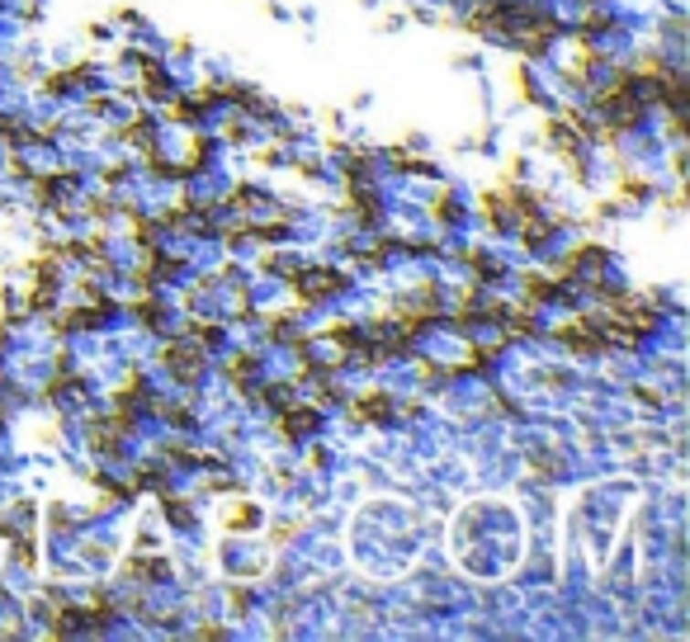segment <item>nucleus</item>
<instances>
[{
  "label": "nucleus",
  "mask_w": 690,
  "mask_h": 642,
  "mask_svg": "<svg viewBox=\"0 0 690 642\" xmlns=\"http://www.w3.org/2000/svg\"><path fill=\"white\" fill-rule=\"evenodd\" d=\"M123 572L133 581H161V576H171V563H165V557H128Z\"/></svg>",
  "instance_id": "14"
},
{
  "label": "nucleus",
  "mask_w": 690,
  "mask_h": 642,
  "mask_svg": "<svg viewBox=\"0 0 690 642\" xmlns=\"http://www.w3.org/2000/svg\"><path fill=\"white\" fill-rule=\"evenodd\" d=\"M133 241L143 246V250H147V246H156V222H143V217H133Z\"/></svg>",
  "instance_id": "29"
},
{
  "label": "nucleus",
  "mask_w": 690,
  "mask_h": 642,
  "mask_svg": "<svg viewBox=\"0 0 690 642\" xmlns=\"http://www.w3.org/2000/svg\"><path fill=\"white\" fill-rule=\"evenodd\" d=\"M260 524V510L256 506H237L232 515H228V529H256Z\"/></svg>",
  "instance_id": "27"
},
{
  "label": "nucleus",
  "mask_w": 690,
  "mask_h": 642,
  "mask_svg": "<svg viewBox=\"0 0 690 642\" xmlns=\"http://www.w3.org/2000/svg\"><path fill=\"white\" fill-rule=\"evenodd\" d=\"M195 637H204V642H223V637H228V628H223V624H204Z\"/></svg>",
  "instance_id": "41"
},
{
  "label": "nucleus",
  "mask_w": 690,
  "mask_h": 642,
  "mask_svg": "<svg viewBox=\"0 0 690 642\" xmlns=\"http://www.w3.org/2000/svg\"><path fill=\"white\" fill-rule=\"evenodd\" d=\"M535 472H544V478H554V472H558V463H554V458H535Z\"/></svg>",
  "instance_id": "43"
},
{
  "label": "nucleus",
  "mask_w": 690,
  "mask_h": 642,
  "mask_svg": "<svg viewBox=\"0 0 690 642\" xmlns=\"http://www.w3.org/2000/svg\"><path fill=\"white\" fill-rule=\"evenodd\" d=\"M199 114H204V104H199L195 95H189V100H175V104H171V119H175V123H189V119H199Z\"/></svg>",
  "instance_id": "25"
},
{
  "label": "nucleus",
  "mask_w": 690,
  "mask_h": 642,
  "mask_svg": "<svg viewBox=\"0 0 690 642\" xmlns=\"http://www.w3.org/2000/svg\"><path fill=\"white\" fill-rule=\"evenodd\" d=\"M161 458H175V463H199V454H195V449H180V444H165V449H161Z\"/></svg>",
  "instance_id": "36"
},
{
  "label": "nucleus",
  "mask_w": 690,
  "mask_h": 642,
  "mask_svg": "<svg viewBox=\"0 0 690 642\" xmlns=\"http://www.w3.org/2000/svg\"><path fill=\"white\" fill-rule=\"evenodd\" d=\"M232 609L246 614V609H251V595H246V591H232Z\"/></svg>",
  "instance_id": "42"
},
{
  "label": "nucleus",
  "mask_w": 690,
  "mask_h": 642,
  "mask_svg": "<svg viewBox=\"0 0 690 642\" xmlns=\"http://www.w3.org/2000/svg\"><path fill=\"white\" fill-rule=\"evenodd\" d=\"M558 34H563V24H558L554 15H544V10H539L535 19L520 24V29H515L506 43H515L520 52H525V58H544V52L554 47V38H558Z\"/></svg>",
  "instance_id": "1"
},
{
  "label": "nucleus",
  "mask_w": 690,
  "mask_h": 642,
  "mask_svg": "<svg viewBox=\"0 0 690 642\" xmlns=\"http://www.w3.org/2000/svg\"><path fill=\"white\" fill-rule=\"evenodd\" d=\"M317 421H322V416H317V406H284L280 411V421H274V430H280L284 439H303V435H313L317 430Z\"/></svg>",
  "instance_id": "6"
},
{
  "label": "nucleus",
  "mask_w": 690,
  "mask_h": 642,
  "mask_svg": "<svg viewBox=\"0 0 690 642\" xmlns=\"http://www.w3.org/2000/svg\"><path fill=\"white\" fill-rule=\"evenodd\" d=\"M620 194H624V199H648L653 184H648V180H639V175H624V180H620Z\"/></svg>",
  "instance_id": "28"
},
{
  "label": "nucleus",
  "mask_w": 690,
  "mask_h": 642,
  "mask_svg": "<svg viewBox=\"0 0 690 642\" xmlns=\"http://www.w3.org/2000/svg\"><path fill=\"white\" fill-rule=\"evenodd\" d=\"M293 336V317L280 312V317H270V341H289Z\"/></svg>",
  "instance_id": "34"
},
{
  "label": "nucleus",
  "mask_w": 690,
  "mask_h": 642,
  "mask_svg": "<svg viewBox=\"0 0 690 642\" xmlns=\"http://www.w3.org/2000/svg\"><path fill=\"white\" fill-rule=\"evenodd\" d=\"M265 402H270L274 411L293 406V383H274V387H265Z\"/></svg>",
  "instance_id": "26"
},
{
  "label": "nucleus",
  "mask_w": 690,
  "mask_h": 642,
  "mask_svg": "<svg viewBox=\"0 0 690 642\" xmlns=\"http://www.w3.org/2000/svg\"><path fill=\"white\" fill-rule=\"evenodd\" d=\"M331 341H336L341 350H360V341H365V331H355V326H331L326 331Z\"/></svg>",
  "instance_id": "22"
},
{
  "label": "nucleus",
  "mask_w": 690,
  "mask_h": 642,
  "mask_svg": "<svg viewBox=\"0 0 690 642\" xmlns=\"http://www.w3.org/2000/svg\"><path fill=\"white\" fill-rule=\"evenodd\" d=\"M165 520H171V524H180V529H185V524H189V520H195V515H189V510H185V500H180V496H171V500H165Z\"/></svg>",
  "instance_id": "35"
},
{
  "label": "nucleus",
  "mask_w": 690,
  "mask_h": 642,
  "mask_svg": "<svg viewBox=\"0 0 690 642\" xmlns=\"http://www.w3.org/2000/svg\"><path fill=\"white\" fill-rule=\"evenodd\" d=\"M114 402L119 406H143L147 402V387H143V374H128V383H119V393H114Z\"/></svg>",
  "instance_id": "18"
},
{
  "label": "nucleus",
  "mask_w": 690,
  "mask_h": 642,
  "mask_svg": "<svg viewBox=\"0 0 690 642\" xmlns=\"http://www.w3.org/2000/svg\"><path fill=\"white\" fill-rule=\"evenodd\" d=\"M445 374H450V369H445V364H435V359H426V364H421V383H440Z\"/></svg>",
  "instance_id": "39"
},
{
  "label": "nucleus",
  "mask_w": 690,
  "mask_h": 642,
  "mask_svg": "<svg viewBox=\"0 0 690 642\" xmlns=\"http://www.w3.org/2000/svg\"><path fill=\"white\" fill-rule=\"evenodd\" d=\"M86 213H90V217H109V213H114V204L100 194V199H86Z\"/></svg>",
  "instance_id": "40"
},
{
  "label": "nucleus",
  "mask_w": 690,
  "mask_h": 642,
  "mask_svg": "<svg viewBox=\"0 0 690 642\" xmlns=\"http://www.w3.org/2000/svg\"><path fill=\"white\" fill-rule=\"evenodd\" d=\"M345 213H350L355 222H365V227H374V222H378V199H374V189H369V184H350Z\"/></svg>",
  "instance_id": "9"
},
{
  "label": "nucleus",
  "mask_w": 690,
  "mask_h": 642,
  "mask_svg": "<svg viewBox=\"0 0 690 642\" xmlns=\"http://www.w3.org/2000/svg\"><path fill=\"white\" fill-rule=\"evenodd\" d=\"M605 265H610V250L596 246V241H587V246H577L572 256L563 260V274H572V269H605Z\"/></svg>",
  "instance_id": "12"
},
{
  "label": "nucleus",
  "mask_w": 690,
  "mask_h": 642,
  "mask_svg": "<svg viewBox=\"0 0 690 642\" xmlns=\"http://www.w3.org/2000/svg\"><path fill=\"white\" fill-rule=\"evenodd\" d=\"M525 298L530 302H548V298H563V289L554 284V279H544V274H525Z\"/></svg>",
  "instance_id": "19"
},
{
  "label": "nucleus",
  "mask_w": 690,
  "mask_h": 642,
  "mask_svg": "<svg viewBox=\"0 0 690 642\" xmlns=\"http://www.w3.org/2000/svg\"><path fill=\"white\" fill-rule=\"evenodd\" d=\"M86 444L95 454H104V458H114V454H123V435L109 426V421H90V430H86Z\"/></svg>",
  "instance_id": "11"
},
{
  "label": "nucleus",
  "mask_w": 690,
  "mask_h": 642,
  "mask_svg": "<svg viewBox=\"0 0 690 642\" xmlns=\"http://www.w3.org/2000/svg\"><path fill=\"white\" fill-rule=\"evenodd\" d=\"M137 317H143V326H156V317H161V302L156 298H137V307H133Z\"/></svg>",
  "instance_id": "33"
},
{
  "label": "nucleus",
  "mask_w": 690,
  "mask_h": 642,
  "mask_svg": "<svg viewBox=\"0 0 690 642\" xmlns=\"http://www.w3.org/2000/svg\"><path fill=\"white\" fill-rule=\"evenodd\" d=\"M256 199H260V194H256L251 184H237V189L228 194V208H241V213H251V208H256Z\"/></svg>",
  "instance_id": "24"
},
{
  "label": "nucleus",
  "mask_w": 690,
  "mask_h": 642,
  "mask_svg": "<svg viewBox=\"0 0 690 642\" xmlns=\"http://www.w3.org/2000/svg\"><path fill=\"white\" fill-rule=\"evenodd\" d=\"M506 336L502 341H520V336H535V331H539V321L530 317V307H515V312H506Z\"/></svg>",
  "instance_id": "16"
},
{
  "label": "nucleus",
  "mask_w": 690,
  "mask_h": 642,
  "mask_svg": "<svg viewBox=\"0 0 690 642\" xmlns=\"http://www.w3.org/2000/svg\"><path fill=\"white\" fill-rule=\"evenodd\" d=\"M133 58H137V67H143V95L171 100V80H165V71H161V62L152 58V52H133Z\"/></svg>",
  "instance_id": "8"
},
{
  "label": "nucleus",
  "mask_w": 690,
  "mask_h": 642,
  "mask_svg": "<svg viewBox=\"0 0 690 642\" xmlns=\"http://www.w3.org/2000/svg\"><path fill=\"white\" fill-rule=\"evenodd\" d=\"M189 341H199V345H218V341H223V326H208V321H189Z\"/></svg>",
  "instance_id": "23"
},
{
  "label": "nucleus",
  "mask_w": 690,
  "mask_h": 642,
  "mask_svg": "<svg viewBox=\"0 0 690 642\" xmlns=\"http://www.w3.org/2000/svg\"><path fill=\"white\" fill-rule=\"evenodd\" d=\"M558 341L572 350V354H600L605 350V336H600V312H587L558 331Z\"/></svg>",
  "instance_id": "4"
},
{
  "label": "nucleus",
  "mask_w": 690,
  "mask_h": 642,
  "mask_svg": "<svg viewBox=\"0 0 690 642\" xmlns=\"http://www.w3.org/2000/svg\"><path fill=\"white\" fill-rule=\"evenodd\" d=\"M143 487H161V472H156V463H143L133 472V491H143Z\"/></svg>",
  "instance_id": "30"
},
{
  "label": "nucleus",
  "mask_w": 690,
  "mask_h": 642,
  "mask_svg": "<svg viewBox=\"0 0 690 642\" xmlns=\"http://www.w3.org/2000/svg\"><path fill=\"white\" fill-rule=\"evenodd\" d=\"M161 364L171 369L175 383L195 387V383L204 378V350H199V341H195V345H165V350H161Z\"/></svg>",
  "instance_id": "3"
},
{
  "label": "nucleus",
  "mask_w": 690,
  "mask_h": 642,
  "mask_svg": "<svg viewBox=\"0 0 690 642\" xmlns=\"http://www.w3.org/2000/svg\"><path fill=\"white\" fill-rule=\"evenodd\" d=\"M492 354H496V350H487V345H473V350H468V364H463V369H468V374H483V369L492 364Z\"/></svg>",
  "instance_id": "32"
},
{
  "label": "nucleus",
  "mask_w": 690,
  "mask_h": 642,
  "mask_svg": "<svg viewBox=\"0 0 690 642\" xmlns=\"http://www.w3.org/2000/svg\"><path fill=\"white\" fill-rule=\"evenodd\" d=\"M605 29H615L610 15H587V19H582V38H596V34H605Z\"/></svg>",
  "instance_id": "31"
},
{
  "label": "nucleus",
  "mask_w": 690,
  "mask_h": 642,
  "mask_svg": "<svg viewBox=\"0 0 690 642\" xmlns=\"http://www.w3.org/2000/svg\"><path fill=\"white\" fill-rule=\"evenodd\" d=\"M393 416V397L388 393H360L350 402V421L355 426H378V421H388Z\"/></svg>",
  "instance_id": "5"
},
{
  "label": "nucleus",
  "mask_w": 690,
  "mask_h": 642,
  "mask_svg": "<svg viewBox=\"0 0 690 642\" xmlns=\"http://www.w3.org/2000/svg\"><path fill=\"white\" fill-rule=\"evenodd\" d=\"M289 284L298 289L303 302H322V298L345 293V274H341V269H303V265H298V274L289 279Z\"/></svg>",
  "instance_id": "2"
},
{
  "label": "nucleus",
  "mask_w": 690,
  "mask_h": 642,
  "mask_svg": "<svg viewBox=\"0 0 690 642\" xmlns=\"http://www.w3.org/2000/svg\"><path fill=\"white\" fill-rule=\"evenodd\" d=\"M520 222V246H544L548 241V232H554V222H539V213H530V217H515Z\"/></svg>",
  "instance_id": "15"
},
{
  "label": "nucleus",
  "mask_w": 690,
  "mask_h": 642,
  "mask_svg": "<svg viewBox=\"0 0 690 642\" xmlns=\"http://www.w3.org/2000/svg\"><path fill=\"white\" fill-rule=\"evenodd\" d=\"M251 237V227H246V222H232V227H223V241L228 246H237V241H246Z\"/></svg>",
  "instance_id": "38"
},
{
  "label": "nucleus",
  "mask_w": 690,
  "mask_h": 642,
  "mask_svg": "<svg viewBox=\"0 0 690 642\" xmlns=\"http://www.w3.org/2000/svg\"><path fill=\"white\" fill-rule=\"evenodd\" d=\"M76 184H80L76 171H58V175H38V180H34V189H38L43 204H62L58 194H62V189H76Z\"/></svg>",
  "instance_id": "13"
},
{
  "label": "nucleus",
  "mask_w": 690,
  "mask_h": 642,
  "mask_svg": "<svg viewBox=\"0 0 690 642\" xmlns=\"http://www.w3.org/2000/svg\"><path fill=\"white\" fill-rule=\"evenodd\" d=\"M435 217H440V222H454V217H459V208H454L450 194H440V199H435Z\"/></svg>",
  "instance_id": "37"
},
{
  "label": "nucleus",
  "mask_w": 690,
  "mask_h": 642,
  "mask_svg": "<svg viewBox=\"0 0 690 642\" xmlns=\"http://www.w3.org/2000/svg\"><path fill=\"white\" fill-rule=\"evenodd\" d=\"M388 161L398 165V171H426V175L435 171V165H430V161H421V156H411L407 147H388Z\"/></svg>",
  "instance_id": "21"
},
{
  "label": "nucleus",
  "mask_w": 690,
  "mask_h": 642,
  "mask_svg": "<svg viewBox=\"0 0 690 642\" xmlns=\"http://www.w3.org/2000/svg\"><path fill=\"white\" fill-rule=\"evenodd\" d=\"M483 213H487V227H492V232L515 227V199H511V189H506V194H483Z\"/></svg>",
  "instance_id": "7"
},
{
  "label": "nucleus",
  "mask_w": 690,
  "mask_h": 642,
  "mask_svg": "<svg viewBox=\"0 0 690 642\" xmlns=\"http://www.w3.org/2000/svg\"><path fill=\"white\" fill-rule=\"evenodd\" d=\"M119 142H137V147H152V119L137 114L128 128H119Z\"/></svg>",
  "instance_id": "20"
},
{
  "label": "nucleus",
  "mask_w": 690,
  "mask_h": 642,
  "mask_svg": "<svg viewBox=\"0 0 690 642\" xmlns=\"http://www.w3.org/2000/svg\"><path fill=\"white\" fill-rule=\"evenodd\" d=\"M86 80H90V62H76V67L52 71V76L43 80V90H48V95H67V90H76V86H86Z\"/></svg>",
  "instance_id": "10"
},
{
  "label": "nucleus",
  "mask_w": 690,
  "mask_h": 642,
  "mask_svg": "<svg viewBox=\"0 0 690 642\" xmlns=\"http://www.w3.org/2000/svg\"><path fill=\"white\" fill-rule=\"evenodd\" d=\"M256 374H260V354H237L232 364H228V378L241 387V393L251 387V378H256Z\"/></svg>",
  "instance_id": "17"
}]
</instances>
